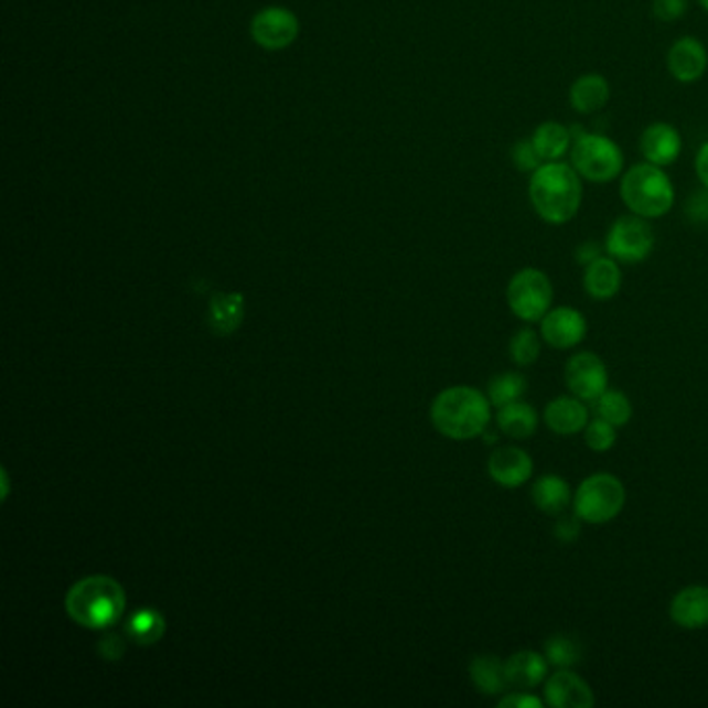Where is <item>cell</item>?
I'll use <instances>...</instances> for the list:
<instances>
[{"label": "cell", "mask_w": 708, "mask_h": 708, "mask_svg": "<svg viewBox=\"0 0 708 708\" xmlns=\"http://www.w3.org/2000/svg\"><path fill=\"white\" fill-rule=\"evenodd\" d=\"M584 179L571 162L553 160L540 164L530 175L528 195L532 208L547 225L561 227L576 218L584 197Z\"/></svg>", "instance_id": "6da1fadb"}, {"label": "cell", "mask_w": 708, "mask_h": 708, "mask_svg": "<svg viewBox=\"0 0 708 708\" xmlns=\"http://www.w3.org/2000/svg\"><path fill=\"white\" fill-rule=\"evenodd\" d=\"M491 399L486 393L458 385L441 390L430 408V420L435 428L453 441H470L482 437L491 426Z\"/></svg>", "instance_id": "7a4b0ae2"}, {"label": "cell", "mask_w": 708, "mask_h": 708, "mask_svg": "<svg viewBox=\"0 0 708 708\" xmlns=\"http://www.w3.org/2000/svg\"><path fill=\"white\" fill-rule=\"evenodd\" d=\"M125 590L110 576H89L72 586L65 597V609L75 623L89 630H107L121 620Z\"/></svg>", "instance_id": "3957f363"}, {"label": "cell", "mask_w": 708, "mask_h": 708, "mask_svg": "<svg viewBox=\"0 0 708 708\" xmlns=\"http://www.w3.org/2000/svg\"><path fill=\"white\" fill-rule=\"evenodd\" d=\"M620 195L630 213L648 221L667 216L675 204L672 178L663 167H656L646 160L623 171Z\"/></svg>", "instance_id": "277c9868"}, {"label": "cell", "mask_w": 708, "mask_h": 708, "mask_svg": "<svg viewBox=\"0 0 708 708\" xmlns=\"http://www.w3.org/2000/svg\"><path fill=\"white\" fill-rule=\"evenodd\" d=\"M627 491L615 474L597 472L586 476L573 491V514L584 524L602 526L613 522L623 512Z\"/></svg>", "instance_id": "5b68a950"}, {"label": "cell", "mask_w": 708, "mask_h": 708, "mask_svg": "<svg viewBox=\"0 0 708 708\" xmlns=\"http://www.w3.org/2000/svg\"><path fill=\"white\" fill-rule=\"evenodd\" d=\"M569 159L580 178L597 185L620 179L625 169V157L620 143L602 133L576 136Z\"/></svg>", "instance_id": "8992f818"}, {"label": "cell", "mask_w": 708, "mask_h": 708, "mask_svg": "<svg viewBox=\"0 0 708 708\" xmlns=\"http://www.w3.org/2000/svg\"><path fill=\"white\" fill-rule=\"evenodd\" d=\"M505 298L515 319L532 324V322H540L553 308L555 289L545 270L528 266L517 270L509 279Z\"/></svg>", "instance_id": "52a82bcc"}, {"label": "cell", "mask_w": 708, "mask_h": 708, "mask_svg": "<svg viewBox=\"0 0 708 708\" xmlns=\"http://www.w3.org/2000/svg\"><path fill=\"white\" fill-rule=\"evenodd\" d=\"M655 229L648 218L637 214H623L607 230L604 249L620 265H640L655 251Z\"/></svg>", "instance_id": "ba28073f"}, {"label": "cell", "mask_w": 708, "mask_h": 708, "mask_svg": "<svg viewBox=\"0 0 708 708\" xmlns=\"http://www.w3.org/2000/svg\"><path fill=\"white\" fill-rule=\"evenodd\" d=\"M300 32L301 23L298 15L281 4L265 7L249 23V36L268 53H279L289 49L291 44H296Z\"/></svg>", "instance_id": "9c48e42d"}, {"label": "cell", "mask_w": 708, "mask_h": 708, "mask_svg": "<svg viewBox=\"0 0 708 708\" xmlns=\"http://www.w3.org/2000/svg\"><path fill=\"white\" fill-rule=\"evenodd\" d=\"M566 387L571 395L592 404L609 389V371L602 357L594 352H578L566 362Z\"/></svg>", "instance_id": "30bf717a"}, {"label": "cell", "mask_w": 708, "mask_h": 708, "mask_svg": "<svg viewBox=\"0 0 708 708\" xmlns=\"http://www.w3.org/2000/svg\"><path fill=\"white\" fill-rule=\"evenodd\" d=\"M588 335V320L571 305H557L540 320V336L550 350L567 352L578 347Z\"/></svg>", "instance_id": "8fae6325"}, {"label": "cell", "mask_w": 708, "mask_h": 708, "mask_svg": "<svg viewBox=\"0 0 708 708\" xmlns=\"http://www.w3.org/2000/svg\"><path fill=\"white\" fill-rule=\"evenodd\" d=\"M486 472L503 489H519L534 474V460L524 447L501 444L489 455Z\"/></svg>", "instance_id": "7c38bea8"}, {"label": "cell", "mask_w": 708, "mask_h": 708, "mask_svg": "<svg viewBox=\"0 0 708 708\" xmlns=\"http://www.w3.org/2000/svg\"><path fill=\"white\" fill-rule=\"evenodd\" d=\"M708 69V51L702 40L684 36L675 40L667 53V72L679 84H696Z\"/></svg>", "instance_id": "4fadbf2b"}, {"label": "cell", "mask_w": 708, "mask_h": 708, "mask_svg": "<svg viewBox=\"0 0 708 708\" xmlns=\"http://www.w3.org/2000/svg\"><path fill=\"white\" fill-rule=\"evenodd\" d=\"M594 690L571 669H557L545 682V705L550 708H592Z\"/></svg>", "instance_id": "5bb4252c"}, {"label": "cell", "mask_w": 708, "mask_h": 708, "mask_svg": "<svg viewBox=\"0 0 708 708\" xmlns=\"http://www.w3.org/2000/svg\"><path fill=\"white\" fill-rule=\"evenodd\" d=\"M684 140L679 129L665 121L651 124L640 136V152L646 162H653L656 167H672L675 160L682 157Z\"/></svg>", "instance_id": "9a60e30c"}, {"label": "cell", "mask_w": 708, "mask_h": 708, "mask_svg": "<svg viewBox=\"0 0 708 708\" xmlns=\"http://www.w3.org/2000/svg\"><path fill=\"white\" fill-rule=\"evenodd\" d=\"M543 420L553 435L573 437L584 432L586 425L590 422V409L586 401L569 393L550 399L543 411Z\"/></svg>", "instance_id": "2e32d148"}, {"label": "cell", "mask_w": 708, "mask_h": 708, "mask_svg": "<svg viewBox=\"0 0 708 708\" xmlns=\"http://www.w3.org/2000/svg\"><path fill=\"white\" fill-rule=\"evenodd\" d=\"M669 618L682 630L698 632L708 627V586L691 584L675 592Z\"/></svg>", "instance_id": "e0dca14e"}, {"label": "cell", "mask_w": 708, "mask_h": 708, "mask_svg": "<svg viewBox=\"0 0 708 708\" xmlns=\"http://www.w3.org/2000/svg\"><path fill=\"white\" fill-rule=\"evenodd\" d=\"M549 661L538 651H517L505 661V673L509 688L514 690H536L549 677Z\"/></svg>", "instance_id": "ac0fdd59"}, {"label": "cell", "mask_w": 708, "mask_h": 708, "mask_svg": "<svg viewBox=\"0 0 708 708\" xmlns=\"http://www.w3.org/2000/svg\"><path fill=\"white\" fill-rule=\"evenodd\" d=\"M582 285H584L586 296L592 300L609 301L618 298L623 287L620 262L609 254H604L599 260L584 266Z\"/></svg>", "instance_id": "d6986e66"}, {"label": "cell", "mask_w": 708, "mask_h": 708, "mask_svg": "<svg viewBox=\"0 0 708 708\" xmlns=\"http://www.w3.org/2000/svg\"><path fill=\"white\" fill-rule=\"evenodd\" d=\"M532 503L540 514L559 517L566 514L573 503V491L566 479L559 474H543L532 484Z\"/></svg>", "instance_id": "ffe728a7"}, {"label": "cell", "mask_w": 708, "mask_h": 708, "mask_svg": "<svg viewBox=\"0 0 708 708\" xmlns=\"http://www.w3.org/2000/svg\"><path fill=\"white\" fill-rule=\"evenodd\" d=\"M611 98V84L601 73L580 75L569 88V107L580 115H592L607 107Z\"/></svg>", "instance_id": "44dd1931"}, {"label": "cell", "mask_w": 708, "mask_h": 708, "mask_svg": "<svg viewBox=\"0 0 708 708\" xmlns=\"http://www.w3.org/2000/svg\"><path fill=\"white\" fill-rule=\"evenodd\" d=\"M538 425H540L538 411L524 399L496 409V428L503 437H507L512 441L530 439L536 435Z\"/></svg>", "instance_id": "7402d4cb"}, {"label": "cell", "mask_w": 708, "mask_h": 708, "mask_svg": "<svg viewBox=\"0 0 708 708\" xmlns=\"http://www.w3.org/2000/svg\"><path fill=\"white\" fill-rule=\"evenodd\" d=\"M573 138H576L573 129H569L564 124H557V121H545L534 129L530 140L536 152L540 154V159L545 162H553V160L566 159L567 154L571 152Z\"/></svg>", "instance_id": "603a6c76"}, {"label": "cell", "mask_w": 708, "mask_h": 708, "mask_svg": "<svg viewBox=\"0 0 708 708\" xmlns=\"http://www.w3.org/2000/svg\"><path fill=\"white\" fill-rule=\"evenodd\" d=\"M470 679L476 686V690L484 696H503L509 682L505 673V661L496 655H479L470 661Z\"/></svg>", "instance_id": "cb8c5ba5"}, {"label": "cell", "mask_w": 708, "mask_h": 708, "mask_svg": "<svg viewBox=\"0 0 708 708\" xmlns=\"http://www.w3.org/2000/svg\"><path fill=\"white\" fill-rule=\"evenodd\" d=\"M246 300L242 293H216L208 305V326L214 335L235 333L244 320Z\"/></svg>", "instance_id": "d4e9b609"}, {"label": "cell", "mask_w": 708, "mask_h": 708, "mask_svg": "<svg viewBox=\"0 0 708 708\" xmlns=\"http://www.w3.org/2000/svg\"><path fill=\"white\" fill-rule=\"evenodd\" d=\"M167 623L157 609L142 607L138 609L125 625V634L140 646H152L164 636Z\"/></svg>", "instance_id": "484cf974"}, {"label": "cell", "mask_w": 708, "mask_h": 708, "mask_svg": "<svg viewBox=\"0 0 708 708\" xmlns=\"http://www.w3.org/2000/svg\"><path fill=\"white\" fill-rule=\"evenodd\" d=\"M592 411L597 418L607 420L609 425L615 428H623L630 425L632 416H634V406L630 401V397L618 389H607L602 393L597 401H592Z\"/></svg>", "instance_id": "4316f807"}, {"label": "cell", "mask_w": 708, "mask_h": 708, "mask_svg": "<svg viewBox=\"0 0 708 708\" xmlns=\"http://www.w3.org/2000/svg\"><path fill=\"white\" fill-rule=\"evenodd\" d=\"M545 656L555 669H573L582 661L584 648L582 642L571 634H553L545 642Z\"/></svg>", "instance_id": "83f0119b"}, {"label": "cell", "mask_w": 708, "mask_h": 708, "mask_svg": "<svg viewBox=\"0 0 708 708\" xmlns=\"http://www.w3.org/2000/svg\"><path fill=\"white\" fill-rule=\"evenodd\" d=\"M526 390H528L526 376L522 373H512L509 371V373L496 374L489 380L486 395H489L493 408L498 409L524 399Z\"/></svg>", "instance_id": "f1b7e54d"}, {"label": "cell", "mask_w": 708, "mask_h": 708, "mask_svg": "<svg viewBox=\"0 0 708 708\" xmlns=\"http://www.w3.org/2000/svg\"><path fill=\"white\" fill-rule=\"evenodd\" d=\"M543 336L532 326H522L515 331L512 341H509V357L517 368H528L532 364L538 362L540 352H543Z\"/></svg>", "instance_id": "f546056e"}, {"label": "cell", "mask_w": 708, "mask_h": 708, "mask_svg": "<svg viewBox=\"0 0 708 708\" xmlns=\"http://www.w3.org/2000/svg\"><path fill=\"white\" fill-rule=\"evenodd\" d=\"M582 435H584L586 447L594 453H607L618 443V428L597 416L590 418Z\"/></svg>", "instance_id": "4dcf8cb0"}, {"label": "cell", "mask_w": 708, "mask_h": 708, "mask_svg": "<svg viewBox=\"0 0 708 708\" xmlns=\"http://www.w3.org/2000/svg\"><path fill=\"white\" fill-rule=\"evenodd\" d=\"M512 160L519 173H530V175L540 164H545V160L540 159L532 140H519L515 143L512 148Z\"/></svg>", "instance_id": "1f68e13d"}, {"label": "cell", "mask_w": 708, "mask_h": 708, "mask_svg": "<svg viewBox=\"0 0 708 708\" xmlns=\"http://www.w3.org/2000/svg\"><path fill=\"white\" fill-rule=\"evenodd\" d=\"M690 0H653V15L661 23H673L686 18Z\"/></svg>", "instance_id": "d6a6232c"}, {"label": "cell", "mask_w": 708, "mask_h": 708, "mask_svg": "<svg viewBox=\"0 0 708 708\" xmlns=\"http://www.w3.org/2000/svg\"><path fill=\"white\" fill-rule=\"evenodd\" d=\"M582 519L578 515H559V519L555 522V528H553V536L564 543V545H571L580 538V532H582Z\"/></svg>", "instance_id": "836d02e7"}, {"label": "cell", "mask_w": 708, "mask_h": 708, "mask_svg": "<svg viewBox=\"0 0 708 708\" xmlns=\"http://www.w3.org/2000/svg\"><path fill=\"white\" fill-rule=\"evenodd\" d=\"M498 708H543L545 698L530 694L528 690L505 691L503 698L498 700Z\"/></svg>", "instance_id": "e575fe53"}, {"label": "cell", "mask_w": 708, "mask_h": 708, "mask_svg": "<svg viewBox=\"0 0 708 708\" xmlns=\"http://www.w3.org/2000/svg\"><path fill=\"white\" fill-rule=\"evenodd\" d=\"M98 653L107 661H121V656L125 655L124 637L119 634H108L103 637L98 644Z\"/></svg>", "instance_id": "d590c367"}, {"label": "cell", "mask_w": 708, "mask_h": 708, "mask_svg": "<svg viewBox=\"0 0 708 708\" xmlns=\"http://www.w3.org/2000/svg\"><path fill=\"white\" fill-rule=\"evenodd\" d=\"M604 254H607V249H604V246H601V244H597V242H584V244H580V246L576 248V251H573L576 262L582 266H588L590 262L599 260Z\"/></svg>", "instance_id": "8d00e7d4"}, {"label": "cell", "mask_w": 708, "mask_h": 708, "mask_svg": "<svg viewBox=\"0 0 708 708\" xmlns=\"http://www.w3.org/2000/svg\"><path fill=\"white\" fill-rule=\"evenodd\" d=\"M694 167H696V175L700 179V183L705 185V190H708V142L698 148Z\"/></svg>", "instance_id": "74e56055"}, {"label": "cell", "mask_w": 708, "mask_h": 708, "mask_svg": "<svg viewBox=\"0 0 708 708\" xmlns=\"http://www.w3.org/2000/svg\"><path fill=\"white\" fill-rule=\"evenodd\" d=\"M9 495V480H7V472H2V498Z\"/></svg>", "instance_id": "f35d334b"}, {"label": "cell", "mask_w": 708, "mask_h": 708, "mask_svg": "<svg viewBox=\"0 0 708 708\" xmlns=\"http://www.w3.org/2000/svg\"><path fill=\"white\" fill-rule=\"evenodd\" d=\"M696 2H698V4H700V7L705 9V11H708V0H696Z\"/></svg>", "instance_id": "ab89813d"}]
</instances>
